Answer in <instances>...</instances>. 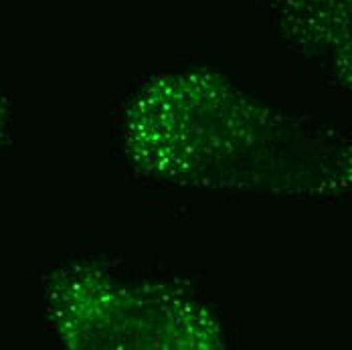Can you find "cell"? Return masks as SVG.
I'll use <instances>...</instances> for the list:
<instances>
[{"label": "cell", "mask_w": 352, "mask_h": 350, "mask_svg": "<svg viewBox=\"0 0 352 350\" xmlns=\"http://www.w3.org/2000/svg\"><path fill=\"white\" fill-rule=\"evenodd\" d=\"M6 126H8V111H6V105L0 100V142L6 134Z\"/></svg>", "instance_id": "cell-1"}]
</instances>
